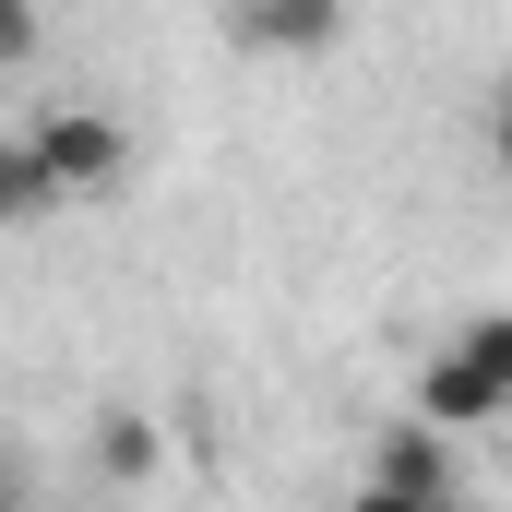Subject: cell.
Returning <instances> with one entry per match:
<instances>
[{
	"label": "cell",
	"instance_id": "2",
	"mask_svg": "<svg viewBox=\"0 0 512 512\" xmlns=\"http://www.w3.org/2000/svg\"><path fill=\"white\" fill-rule=\"evenodd\" d=\"M24 143H36L48 179H60V215H72V203H120V191H131V120H120V108H96V96L36 108Z\"/></svg>",
	"mask_w": 512,
	"mask_h": 512
},
{
	"label": "cell",
	"instance_id": "9",
	"mask_svg": "<svg viewBox=\"0 0 512 512\" xmlns=\"http://www.w3.org/2000/svg\"><path fill=\"white\" fill-rule=\"evenodd\" d=\"M477 131H489V167H501V179H512V72H501V84H489V120H477Z\"/></svg>",
	"mask_w": 512,
	"mask_h": 512
},
{
	"label": "cell",
	"instance_id": "6",
	"mask_svg": "<svg viewBox=\"0 0 512 512\" xmlns=\"http://www.w3.org/2000/svg\"><path fill=\"white\" fill-rule=\"evenodd\" d=\"M60 215V179H48V155L24 143V131H0V227H48Z\"/></svg>",
	"mask_w": 512,
	"mask_h": 512
},
{
	"label": "cell",
	"instance_id": "7",
	"mask_svg": "<svg viewBox=\"0 0 512 512\" xmlns=\"http://www.w3.org/2000/svg\"><path fill=\"white\" fill-rule=\"evenodd\" d=\"M346 512H477L465 489H382V477H346Z\"/></svg>",
	"mask_w": 512,
	"mask_h": 512
},
{
	"label": "cell",
	"instance_id": "10",
	"mask_svg": "<svg viewBox=\"0 0 512 512\" xmlns=\"http://www.w3.org/2000/svg\"><path fill=\"white\" fill-rule=\"evenodd\" d=\"M0 477H12V429H0Z\"/></svg>",
	"mask_w": 512,
	"mask_h": 512
},
{
	"label": "cell",
	"instance_id": "3",
	"mask_svg": "<svg viewBox=\"0 0 512 512\" xmlns=\"http://www.w3.org/2000/svg\"><path fill=\"white\" fill-rule=\"evenodd\" d=\"M358 477H382V489H465V465H453V429H429L417 405H405L393 429H370Z\"/></svg>",
	"mask_w": 512,
	"mask_h": 512
},
{
	"label": "cell",
	"instance_id": "5",
	"mask_svg": "<svg viewBox=\"0 0 512 512\" xmlns=\"http://www.w3.org/2000/svg\"><path fill=\"white\" fill-rule=\"evenodd\" d=\"M84 453H96V477H108V489H155V465H167V441H155V417H143V405H108V417L84 429Z\"/></svg>",
	"mask_w": 512,
	"mask_h": 512
},
{
	"label": "cell",
	"instance_id": "4",
	"mask_svg": "<svg viewBox=\"0 0 512 512\" xmlns=\"http://www.w3.org/2000/svg\"><path fill=\"white\" fill-rule=\"evenodd\" d=\"M239 36L262 60H322L346 36V0H239Z\"/></svg>",
	"mask_w": 512,
	"mask_h": 512
},
{
	"label": "cell",
	"instance_id": "1",
	"mask_svg": "<svg viewBox=\"0 0 512 512\" xmlns=\"http://www.w3.org/2000/svg\"><path fill=\"white\" fill-rule=\"evenodd\" d=\"M405 405L429 417V429H501L512 417V310H465L417 370H405Z\"/></svg>",
	"mask_w": 512,
	"mask_h": 512
},
{
	"label": "cell",
	"instance_id": "8",
	"mask_svg": "<svg viewBox=\"0 0 512 512\" xmlns=\"http://www.w3.org/2000/svg\"><path fill=\"white\" fill-rule=\"evenodd\" d=\"M36 60V0H0V72Z\"/></svg>",
	"mask_w": 512,
	"mask_h": 512
}]
</instances>
